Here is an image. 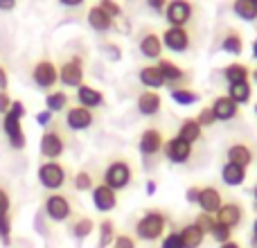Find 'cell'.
<instances>
[{
  "instance_id": "6da1fadb",
  "label": "cell",
  "mask_w": 257,
  "mask_h": 248,
  "mask_svg": "<svg viewBox=\"0 0 257 248\" xmlns=\"http://www.w3.org/2000/svg\"><path fill=\"white\" fill-rule=\"evenodd\" d=\"M23 117H25V104L21 99L14 102L12 108L3 115V131L7 136L12 149H25V145H27L25 131H23Z\"/></svg>"
},
{
  "instance_id": "7a4b0ae2",
  "label": "cell",
  "mask_w": 257,
  "mask_h": 248,
  "mask_svg": "<svg viewBox=\"0 0 257 248\" xmlns=\"http://www.w3.org/2000/svg\"><path fill=\"white\" fill-rule=\"evenodd\" d=\"M165 228H167V214L160 210H147L136 223V235L142 241H156L165 237Z\"/></svg>"
},
{
  "instance_id": "3957f363",
  "label": "cell",
  "mask_w": 257,
  "mask_h": 248,
  "mask_svg": "<svg viewBox=\"0 0 257 248\" xmlns=\"http://www.w3.org/2000/svg\"><path fill=\"white\" fill-rule=\"evenodd\" d=\"M36 178L48 192H59L68 181V169L59 160H43L36 169Z\"/></svg>"
},
{
  "instance_id": "277c9868",
  "label": "cell",
  "mask_w": 257,
  "mask_h": 248,
  "mask_svg": "<svg viewBox=\"0 0 257 248\" xmlns=\"http://www.w3.org/2000/svg\"><path fill=\"white\" fill-rule=\"evenodd\" d=\"M133 181V169L126 160L117 158V160H111L104 169V185H108L111 190L120 192V190H126Z\"/></svg>"
},
{
  "instance_id": "5b68a950",
  "label": "cell",
  "mask_w": 257,
  "mask_h": 248,
  "mask_svg": "<svg viewBox=\"0 0 257 248\" xmlns=\"http://www.w3.org/2000/svg\"><path fill=\"white\" fill-rule=\"evenodd\" d=\"M43 212L48 214L50 221L54 223H63L72 217V203L66 194H59V192H50L43 201Z\"/></svg>"
},
{
  "instance_id": "8992f818",
  "label": "cell",
  "mask_w": 257,
  "mask_h": 248,
  "mask_svg": "<svg viewBox=\"0 0 257 248\" xmlns=\"http://www.w3.org/2000/svg\"><path fill=\"white\" fill-rule=\"evenodd\" d=\"M32 81H34L41 90H48L50 93V90L57 86V81H59L57 63H54L52 59H48V57L39 59V61L32 66Z\"/></svg>"
},
{
  "instance_id": "52a82bcc",
  "label": "cell",
  "mask_w": 257,
  "mask_h": 248,
  "mask_svg": "<svg viewBox=\"0 0 257 248\" xmlns=\"http://www.w3.org/2000/svg\"><path fill=\"white\" fill-rule=\"evenodd\" d=\"M63 151H66V138L57 127H48L41 136V156L45 160H59Z\"/></svg>"
},
{
  "instance_id": "ba28073f",
  "label": "cell",
  "mask_w": 257,
  "mask_h": 248,
  "mask_svg": "<svg viewBox=\"0 0 257 248\" xmlns=\"http://www.w3.org/2000/svg\"><path fill=\"white\" fill-rule=\"evenodd\" d=\"M59 81L68 88H79L84 84V59L70 57L68 61H63L59 68Z\"/></svg>"
},
{
  "instance_id": "9c48e42d",
  "label": "cell",
  "mask_w": 257,
  "mask_h": 248,
  "mask_svg": "<svg viewBox=\"0 0 257 248\" xmlns=\"http://www.w3.org/2000/svg\"><path fill=\"white\" fill-rule=\"evenodd\" d=\"M194 7H192L190 0H169L167 7H165V18L172 27H185L190 23Z\"/></svg>"
},
{
  "instance_id": "30bf717a",
  "label": "cell",
  "mask_w": 257,
  "mask_h": 248,
  "mask_svg": "<svg viewBox=\"0 0 257 248\" xmlns=\"http://www.w3.org/2000/svg\"><path fill=\"white\" fill-rule=\"evenodd\" d=\"M163 149H165V158L174 165H185L187 160L192 158V145L185 140H181L178 136L165 142Z\"/></svg>"
},
{
  "instance_id": "8fae6325",
  "label": "cell",
  "mask_w": 257,
  "mask_h": 248,
  "mask_svg": "<svg viewBox=\"0 0 257 248\" xmlns=\"http://www.w3.org/2000/svg\"><path fill=\"white\" fill-rule=\"evenodd\" d=\"M93 122H95V113L90 108L79 106V104L66 111V127L70 131H86V129L93 127Z\"/></svg>"
},
{
  "instance_id": "7c38bea8",
  "label": "cell",
  "mask_w": 257,
  "mask_h": 248,
  "mask_svg": "<svg viewBox=\"0 0 257 248\" xmlns=\"http://www.w3.org/2000/svg\"><path fill=\"white\" fill-rule=\"evenodd\" d=\"M90 199H93V205L97 212H111V210L117 208V192L111 190L108 185H104V183L93 187Z\"/></svg>"
},
{
  "instance_id": "4fadbf2b",
  "label": "cell",
  "mask_w": 257,
  "mask_h": 248,
  "mask_svg": "<svg viewBox=\"0 0 257 248\" xmlns=\"http://www.w3.org/2000/svg\"><path fill=\"white\" fill-rule=\"evenodd\" d=\"M160 39H163L165 48H169L172 52H185L190 48V34L185 27H167Z\"/></svg>"
},
{
  "instance_id": "5bb4252c",
  "label": "cell",
  "mask_w": 257,
  "mask_h": 248,
  "mask_svg": "<svg viewBox=\"0 0 257 248\" xmlns=\"http://www.w3.org/2000/svg\"><path fill=\"white\" fill-rule=\"evenodd\" d=\"M163 145H165V140L158 129H145V131L140 133V140H138V149H140V154L145 156V158L156 156L163 149Z\"/></svg>"
},
{
  "instance_id": "9a60e30c",
  "label": "cell",
  "mask_w": 257,
  "mask_h": 248,
  "mask_svg": "<svg viewBox=\"0 0 257 248\" xmlns=\"http://www.w3.org/2000/svg\"><path fill=\"white\" fill-rule=\"evenodd\" d=\"M196 205L201 208V212L212 214V217H214V214L219 212V208L223 205V196H221V192H219L217 187H212V185L201 187V194H199Z\"/></svg>"
},
{
  "instance_id": "2e32d148",
  "label": "cell",
  "mask_w": 257,
  "mask_h": 248,
  "mask_svg": "<svg viewBox=\"0 0 257 248\" xmlns=\"http://www.w3.org/2000/svg\"><path fill=\"white\" fill-rule=\"evenodd\" d=\"M210 108H212L214 120H217V122H230V120H235V117L239 115V106H237V104L232 102L228 95H221V97H217Z\"/></svg>"
},
{
  "instance_id": "e0dca14e",
  "label": "cell",
  "mask_w": 257,
  "mask_h": 248,
  "mask_svg": "<svg viewBox=\"0 0 257 248\" xmlns=\"http://www.w3.org/2000/svg\"><path fill=\"white\" fill-rule=\"evenodd\" d=\"M214 219L228 228H237L241 223V219H244V208H241L239 203H235V201L223 203L221 208H219V212L214 214Z\"/></svg>"
},
{
  "instance_id": "ac0fdd59",
  "label": "cell",
  "mask_w": 257,
  "mask_h": 248,
  "mask_svg": "<svg viewBox=\"0 0 257 248\" xmlns=\"http://www.w3.org/2000/svg\"><path fill=\"white\" fill-rule=\"evenodd\" d=\"M163 108V97L156 90H145L138 95V111L145 117H154L158 115V111Z\"/></svg>"
},
{
  "instance_id": "d6986e66",
  "label": "cell",
  "mask_w": 257,
  "mask_h": 248,
  "mask_svg": "<svg viewBox=\"0 0 257 248\" xmlns=\"http://www.w3.org/2000/svg\"><path fill=\"white\" fill-rule=\"evenodd\" d=\"M77 102H79V106L93 111V108H97V106L104 104V93L97 90V88H93V86L81 84L79 88H77Z\"/></svg>"
},
{
  "instance_id": "ffe728a7",
  "label": "cell",
  "mask_w": 257,
  "mask_h": 248,
  "mask_svg": "<svg viewBox=\"0 0 257 248\" xmlns=\"http://www.w3.org/2000/svg\"><path fill=\"white\" fill-rule=\"evenodd\" d=\"M158 70H160V75H163V79L167 81L172 88H176V84L185 81V70H183V68H178L172 59H160Z\"/></svg>"
},
{
  "instance_id": "44dd1931",
  "label": "cell",
  "mask_w": 257,
  "mask_h": 248,
  "mask_svg": "<svg viewBox=\"0 0 257 248\" xmlns=\"http://www.w3.org/2000/svg\"><path fill=\"white\" fill-rule=\"evenodd\" d=\"M86 21H88V25L93 27L95 32H108L113 27V18L108 16V14L104 12L99 5H93V7L88 9V14H86Z\"/></svg>"
},
{
  "instance_id": "7402d4cb",
  "label": "cell",
  "mask_w": 257,
  "mask_h": 248,
  "mask_svg": "<svg viewBox=\"0 0 257 248\" xmlns=\"http://www.w3.org/2000/svg\"><path fill=\"white\" fill-rule=\"evenodd\" d=\"M138 79H140V84L145 86L147 90H156V93H158V88L167 86V81H165L163 75H160L158 66H145L140 70V75H138Z\"/></svg>"
},
{
  "instance_id": "603a6c76",
  "label": "cell",
  "mask_w": 257,
  "mask_h": 248,
  "mask_svg": "<svg viewBox=\"0 0 257 248\" xmlns=\"http://www.w3.org/2000/svg\"><path fill=\"white\" fill-rule=\"evenodd\" d=\"M228 156V163H235V165H241V167H248L253 163V151H250L248 145L244 142H237V145H230L226 151Z\"/></svg>"
},
{
  "instance_id": "cb8c5ba5",
  "label": "cell",
  "mask_w": 257,
  "mask_h": 248,
  "mask_svg": "<svg viewBox=\"0 0 257 248\" xmlns=\"http://www.w3.org/2000/svg\"><path fill=\"white\" fill-rule=\"evenodd\" d=\"M163 39H160L158 34H154V32H149V34H145L140 39V52L145 54L147 59H160V54H163Z\"/></svg>"
},
{
  "instance_id": "d4e9b609",
  "label": "cell",
  "mask_w": 257,
  "mask_h": 248,
  "mask_svg": "<svg viewBox=\"0 0 257 248\" xmlns=\"http://www.w3.org/2000/svg\"><path fill=\"white\" fill-rule=\"evenodd\" d=\"M221 178L226 185L230 187H239L244 185L246 181V167H241V165H235V163H226L221 167Z\"/></svg>"
},
{
  "instance_id": "484cf974",
  "label": "cell",
  "mask_w": 257,
  "mask_h": 248,
  "mask_svg": "<svg viewBox=\"0 0 257 248\" xmlns=\"http://www.w3.org/2000/svg\"><path fill=\"white\" fill-rule=\"evenodd\" d=\"M181 232V239H183V246L185 248H201V244H203L205 239V232L201 230L196 223H187V226H183Z\"/></svg>"
},
{
  "instance_id": "4316f807",
  "label": "cell",
  "mask_w": 257,
  "mask_h": 248,
  "mask_svg": "<svg viewBox=\"0 0 257 248\" xmlns=\"http://www.w3.org/2000/svg\"><path fill=\"white\" fill-rule=\"evenodd\" d=\"M201 136H203V129H201V124L194 120V117H187V120L181 122V127H178V138L185 142H190V145H194L196 140H201Z\"/></svg>"
},
{
  "instance_id": "83f0119b",
  "label": "cell",
  "mask_w": 257,
  "mask_h": 248,
  "mask_svg": "<svg viewBox=\"0 0 257 248\" xmlns=\"http://www.w3.org/2000/svg\"><path fill=\"white\" fill-rule=\"evenodd\" d=\"M248 75H250V70L244 66V63H239V61H232V63H228V66L223 68V79H226L228 84L248 81Z\"/></svg>"
},
{
  "instance_id": "f1b7e54d",
  "label": "cell",
  "mask_w": 257,
  "mask_h": 248,
  "mask_svg": "<svg viewBox=\"0 0 257 248\" xmlns=\"http://www.w3.org/2000/svg\"><path fill=\"white\" fill-rule=\"evenodd\" d=\"M228 97L239 106V104H248L253 97V88H250V81H239V84H230L228 88Z\"/></svg>"
},
{
  "instance_id": "f546056e",
  "label": "cell",
  "mask_w": 257,
  "mask_h": 248,
  "mask_svg": "<svg viewBox=\"0 0 257 248\" xmlns=\"http://www.w3.org/2000/svg\"><path fill=\"white\" fill-rule=\"evenodd\" d=\"M93 230H95V221L90 217H77L75 221L70 223V235L79 241L93 235Z\"/></svg>"
},
{
  "instance_id": "4dcf8cb0",
  "label": "cell",
  "mask_w": 257,
  "mask_h": 248,
  "mask_svg": "<svg viewBox=\"0 0 257 248\" xmlns=\"http://www.w3.org/2000/svg\"><path fill=\"white\" fill-rule=\"evenodd\" d=\"M68 93L66 90H50L48 95H45V108H48L50 113H59L63 111V108H68Z\"/></svg>"
},
{
  "instance_id": "1f68e13d",
  "label": "cell",
  "mask_w": 257,
  "mask_h": 248,
  "mask_svg": "<svg viewBox=\"0 0 257 248\" xmlns=\"http://www.w3.org/2000/svg\"><path fill=\"white\" fill-rule=\"evenodd\" d=\"M232 12H235L241 21H257L255 0H235V3H232Z\"/></svg>"
},
{
  "instance_id": "d6a6232c",
  "label": "cell",
  "mask_w": 257,
  "mask_h": 248,
  "mask_svg": "<svg viewBox=\"0 0 257 248\" xmlns=\"http://www.w3.org/2000/svg\"><path fill=\"white\" fill-rule=\"evenodd\" d=\"M221 48H223V52H228V54H235V57H239V54L244 52V39H241V34H239V32L230 30L226 36H223V43H221Z\"/></svg>"
},
{
  "instance_id": "836d02e7",
  "label": "cell",
  "mask_w": 257,
  "mask_h": 248,
  "mask_svg": "<svg viewBox=\"0 0 257 248\" xmlns=\"http://www.w3.org/2000/svg\"><path fill=\"white\" fill-rule=\"evenodd\" d=\"M115 223L111 221V219H104V221H99V244L97 248H111L113 241H115Z\"/></svg>"
},
{
  "instance_id": "e575fe53",
  "label": "cell",
  "mask_w": 257,
  "mask_h": 248,
  "mask_svg": "<svg viewBox=\"0 0 257 248\" xmlns=\"http://www.w3.org/2000/svg\"><path fill=\"white\" fill-rule=\"evenodd\" d=\"M172 99L181 106H192L201 99V95L196 90H190V88H172Z\"/></svg>"
},
{
  "instance_id": "d590c367",
  "label": "cell",
  "mask_w": 257,
  "mask_h": 248,
  "mask_svg": "<svg viewBox=\"0 0 257 248\" xmlns=\"http://www.w3.org/2000/svg\"><path fill=\"white\" fill-rule=\"evenodd\" d=\"M72 187L77 192H93L95 181H93V174L86 172V169H79V172L72 176Z\"/></svg>"
},
{
  "instance_id": "8d00e7d4",
  "label": "cell",
  "mask_w": 257,
  "mask_h": 248,
  "mask_svg": "<svg viewBox=\"0 0 257 248\" xmlns=\"http://www.w3.org/2000/svg\"><path fill=\"white\" fill-rule=\"evenodd\" d=\"M210 237H212V239L221 246V244H226V241L232 239V228H228V226H223V223L214 221L212 230H210Z\"/></svg>"
},
{
  "instance_id": "74e56055",
  "label": "cell",
  "mask_w": 257,
  "mask_h": 248,
  "mask_svg": "<svg viewBox=\"0 0 257 248\" xmlns=\"http://www.w3.org/2000/svg\"><path fill=\"white\" fill-rule=\"evenodd\" d=\"M12 212L9 214H3L0 217V241H3L5 246L12 244Z\"/></svg>"
},
{
  "instance_id": "f35d334b",
  "label": "cell",
  "mask_w": 257,
  "mask_h": 248,
  "mask_svg": "<svg viewBox=\"0 0 257 248\" xmlns=\"http://www.w3.org/2000/svg\"><path fill=\"white\" fill-rule=\"evenodd\" d=\"M99 7L104 9V12L108 14V16L115 21V18H120L122 16V7H120V3H115V0H99Z\"/></svg>"
},
{
  "instance_id": "ab89813d",
  "label": "cell",
  "mask_w": 257,
  "mask_h": 248,
  "mask_svg": "<svg viewBox=\"0 0 257 248\" xmlns=\"http://www.w3.org/2000/svg\"><path fill=\"white\" fill-rule=\"evenodd\" d=\"M160 248H185L183 246V239H181V232L172 230L169 235H165L163 241H160Z\"/></svg>"
},
{
  "instance_id": "60d3db41",
  "label": "cell",
  "mask_w": 257,
  "mask_h": 248,
  "mask_svg": "<svg viewBox=\"0 0 257 248\" xmlns=\"http://www.w3.org/2000/svg\"><path fill=\"white\" fill-rule=\"evenodd\" d=\"M214 221H217V219L212 217V214H205V212H201L199 217L194 219V223L196 226L201 228V230L205 232V235H210V230H212V226H214Z\"/></svg>"
},
{
  "instance_id": "b9f144b4",
  "label": "cell",
  "mask_w": 257,
  "mask_h": 248,
  "mask_svg": "<svg viewBox=\"0 0 257 248\" xmlns=\"http://www.w3.org/2000/svg\"><path fill=\"white\" fill-rule=\"evenodd\" d=\"M194 120L201 124V129H203V127H212V124L217 122V120H214V113H212V108H210V106H203V108H201L199 115H196Z\"/></svg>"
},
{
  "instance_id": "7bdbcfd3",
  "label": "cell",
  "mask_w": 257,
  "mask_h": 248,
  "mask_svg": "<svg viewBox=\"0 0 257 248\" xmlns=\"http://www.w3.org/2000/svg\"><path fill=\"white\" fill-rule=\"evenodd\" d=\"M9 212H12V194L0 185V217H3V214H9Z\"/></svg>"
},
{
  "instance_id": "ee69618b",
  "label": "cell",
  "mask_w": 257,
  "mask_h": 248,
  "mask_svg": "<svg viewBox=\"0 0 257 248\" xmlns=\"http://www.w3.org/2000/svg\"><path fill=\"white\" fill-rule=\"evenodd\" d=\"M111 248H136V239H133L131 235L120 232V235H115V241H113Z\"/></svg>"
},
{
  "instance_id": "f6af8a7d",
  "label": "cell",
  "mask_w": 257,
  "mask_h": 248,
  "mask_svg": "<svg viewBox=\"0 0 257 248\" xmlns=\"http://www.w3.org/2000/svg\"><path fill=\"white\" fill-rule=\"evenodd\" d=\"M12 104H14L12 95H9L7 90H0V115H5V113L12 108Z\"/></svg>"
},
{
  "instance_id": "bcb514c9",
  "label": "cell",
  "mask_w": 257,
  "mask_h": 248,
  "mask_svg": "<svg viewBox=\"0 0 257 248\" xmlns=\"http://www.w3.org/2000/svg\"><path fill=\"white\" fill-rule=\"evenodd\" d=\"M52 117H54V113H50L48 108H45V111H41V113H36V122H39L41 127H45V129H48V124L52 122Z\"/></svg>"
},
{
  "instance_id": "7dc6e473",
  "label": "cell",
  "mask_w": 257,
  "mask_h": 248,
  "mask_svg": "<svg viewBox=\"0 0 257 248\" xmlns=\"http://www.w3.org/2000/svg\"><path fill=\"white\" fill-rule=\"evenodd\" d=\"M199 194H201V187H196V185L187 187V192H185V201H187V203H196V201H199Z\"/></svg>"
},
{
  "instance_id": "c3c4849f",
  "label": "cell",
  "mask_w": 257,
  "mask_h": 248,
  "mask_svg": "<svg viewBox=\"0 0 257 248\" xmlns=\"http://www.w3.org/2000/svg\"><path fill=\"white\" fill-rule=\"evenodd\" d=\"M167 3H169V0H147V5H149L154 12H158V14H165V7H167Z\"/></svg>"
},
{
  "instance_id": "681fc988",
  "label": "cell",
  "mask_w": 257,
  "mask_h": 248,
  "mask_svg": "<svg viewBox=\"0 0 257 248\" xmlns=\"http://www.w3.org/2000/svg\"><path fill=\"white\" fill-rule=\"evenodd\" d=\"M7 86H9V75L5 70V66H0V90H7Z\"/></svg>"
},
{
  "instance_id": "f907efd6",
  "label": "cell",
  "mask_w": 257,
  "mask_h": 248,
  "mask_svg": "<svg viewBox=\"0 0 257 248\" xmlns=\"http://www.w3.org/2000/svg\"><path fill=\"white\" fill-rule=\"evenodd\" d=\"M18 0H0V12H9V9L16 7Z\"/></svg>"
},
{
  "instance_id": "816d5d0a",
  "label": "cell",
  "mask_w": 257,
  "mask_h": 248,
  "mask_svg": "<svg viewBox=\"0 0 257 248\" xmlns=\"http://www.w3.org/2000/svg\"><path fill=\"white\" fill-rule=\"evenodd\" d=\"M59 3H61L63 7H79L84 0H59Z\"/></svg>"
},
{
  "instance_id": "f5cc1de1",
  "label": "cell",
  "mask_w": 257,
  "mask_h": 248,
  "mask_svg": "<svg viewBox=\"0 0 257 248\" xmlns=\"http://www.w3.org/2000/svg\"><path fill=\"white\" fill-rule=\"evenodd\" d=\"M250 241H253V248H257V217L253 221V237H250Z\"/></svg>"
},
{
  "instance_id": "db71d44e",
  "label": "cell",
  "mask_w": 257,
  "mask_h": 248,
  "mask_svg": "<svg viewBox=\"0 0 257 248\" xmlns=\"http://www.w3.org/2000/svg\"><path fill=\"white\" fill-rule=\"evenodd\" d=\"M219 248H241V246L237 244V241H232V239H230V241H226V244H221Z\"/></svg>"
},
{
  "instance_id": "11a10c76",
  "label": "cell",
  "mask_w": 257,
  "mask_h": 248,
  "mask_svg": "<svg viewBox=\"0 0 257 248\" xmlns=\"http://www.w3.org/2000/svg\"><path fill=\"white\" fill-rule=\"evenodd\" d=\"M147 192H149V194H154V192H156V183L154 181L147 183Z\"/></svg>"
},
{
  "instance_id": "9f6ffc18",
  "label": "cell",
  "mask_w": 257,
  "mask_h": 248,
  "mask_svg": "<svg viewBox=\"0 0 257 248\" xmlns=\"http://www.w3.org/2000/svg\"><path fill=\"white\" fill-rule=\"evenodd\" d=\"M253 57H255V61H257V39L253 41Z\"/></svg>"
},
{
  "instance_id": "6f0895ef",
  "label": "cell",
  "mask_w": 257,
  "mask_h": 248,
  "mask_svg": "<svg viewBox=\"0 0 257 248\" xmlns=\"http://www.w3.org/2000/svg\"><path fill=\"white\" fill-rule=\"evenodd\" d=\"M253 196H255V201H257V185L253 187Z\"/></svg>"
},
{
  "instance_id": "680465c9",
  "label": "cell",
  "mask_w": 257,
  "mask_h": 248,
  "mask_svg": "<svg viewBox=\"0 0 257 248\" xmlns=\"http://www.w3.org/2000/svg\"><path fill=\"white\" fill-rule=\"evenodd\" d=\"M253 79L257 81V68H255V70H253Z\"/></svg>"
},
{
  "instance_id": "91938a15",
  "label": "cell",
  "mask_w": 257,
  "mask_h": 248,
  "mask_svg": "<svg viewBox=\"0 0 257 248\" xmlns=\"http://www.w3.org/2000/svg\"><path fill=\"white\" fill-rule=\"evenodd\" d=\"M255 113H257V104H255Z\"/></svg>"
},
{
  "instance_id": "94428289",
  "label": "cell",
  "mask_w": 257,
  "mask_h": 248,
  "mask_svg": "<svg viewBox=\"0 0 257 248\" xmlns=\"http://www.w3.org/2000/svg\"><path fill=\"white\" fill-rule=\"evenodd\" d=\"M255 3H257V0H255Z\"/></svg>"
}]
</instances>
